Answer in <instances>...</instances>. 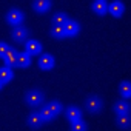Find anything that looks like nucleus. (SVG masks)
Here are the masks:
<instances>
[{"instance_id":"nucleus-1","label":"nucleus","mask_w":131,"mask_h":131,"mask_svg":"<svg viewBox=\"0 0 131 131\" xmlns=\"http://www.w3.org/2000/svg\"><path fill=\"white\" fill-rule=\"evenodd\" d=\"M25 100L29 106H39L45 102V96L42 91H39L37 88H32V90H28L26 94H25Z\"/></svg>"},{"instance_id":"nucleus-2","label":"nucleus","mask_w":131,"mask_h":131,"mask_svg":"<svg viewBox=\"0 0 131 131\" xmlns=\"http://www.w3.org/2000/svg\"><path fill=\"white\" fill-rule=\"evenodd\" d=\"M102 106H103V103H102V99H100L99 96H88V97L85 99V108H86V111L91 113V114L100 113Z\"/></svg>"},{"instance_id":"nucleus-3","label":"nucleus","mask_w":131,"mask_h":131,"mask_svg":"<svg viewBox=\"0 0 131 131\" xmlns=\"http://www.w3.org/2000/svg\"><path fill=\"white\" fill-rule=\"evenodd\" d=\"M23 19H25V14H23V11L19 9V8H11V9L6 13V22H8L9 25L17 26V25H20V23L23 22Z\"/></svg>"},{"instance_id":"nucleus-4","label":"nucleus","mask_w":131,"mask_h":131,"mask_svg":"<svg viewBox=\"0 0 131 131\" xmlns=\"http://www.w3.org/2000/svg\"><path fill=\"white\" fill-rule=\"evenodd\" d=\"M11 37H13V40L17 42V43L25 42L26 37H29V31H28L26 26L17 25V26H13V29H11Z\"/></svg>"},{"instance_id":"nucleus-5","label":"nucleus","mask_w":131,"mask_h":131,"mask_svg":"<svg viewBox=\"0 0 131 131\" xmlns=\"http://www.w3.org/2000/svg\"><path fill=\"white\" fill-rule=\"evenodd\" d=\"M42 49H43V48H42V43L37 42V40H34V39H29V40H26V43H25V52L29 54V56L40 54Z\"/></svg>"},{"instance_id":"nucleus-6","label":"nucleus","mask_w":131,"mask_h":131,"mask_svg":"<svg viewBox=\"0 0 131 131\" xmlns=\"http://www.w3.org/2000/svg\"><path fill=\"white\" fill-rule=\"evenodd\" d=\"M125 11V5L120 2V0H113V2L108 3V13L113 14L114 17H120Z\"/></svg>"},{"instance_id":"nucleus-7","label":"nucleus","mask_w":131,"mask_h":131,"mask_svg":"<svg viewBox=\"0 0 131 131\" xmlns=\"http://www.w3.org/2000/svg\"><path fill=\"white\" fill-rule=\"evenodd\" d=\"M63 29H65V37H74L77 32H79V29H80V26H79V23L76 22V20H73V19H68L67 20V23L63 25Z\"/></svg>"},{"instance_id":"nucleus-8","label":"nucleus","mask_w":131,"mask_h":131,"mask_svg":"<svg viewBox=\"0 0 131 131\" xmlns=\"http://www.w3.org/2000/svg\"><path fill=\"white\" fill-rule=\"evenodd\" d=\"M114 113L117 116H126V114H129V103H128V100L119 99L114 103Z\"/></svg>"},{"instance_id":"nucleus-9","label":"nucleus","mask_w":131,"mask_h":131,"mask_svg":"<svg viewBox=\"0 0 131 131\" xmlns=\"http://www.w3.org/2000/svg\"><path fill=\"white\" fill-rule=\"evenodd\" d=\"M54 57L51 56V54H48V52H45V54H42L40 56V59H39V67L42 68V70H51V68H54Z\"/></svg>"},{"instance_id":"nucleus-10","label":"nucleus","mask_w":131,"mask_h":131,"mask_svg":"<svg viewBox=\"0 0 131 131\" xmlns=\"http://www.w3.org/2000/svg\"><path fill=\"white\" fill-rule=\"evenodd\" d=\"M91 9L97 14V16H105L108 13V3L105 0H94L91 3Z\"/></svg>"},{"instance_id":"nucleus-11","label":"nucleus","mask_w":131,"mask_h":131,"mask_svg":"<svg viewBox=\"0 0 131 131\" xmlns=\"http://www.w3.org/2000/svg\"><path fill=\"white\" fill-rule=\"evenodd\" d=\"M65 117H67L70 122H76L82 119V111L77 106H68V110L65 111Z\"/></svg>"},{"instance_id":"nucleus-12","label":"nucleus","mask_w":131,"mask_h":131,"mask_svg":"<svg viewBox=\"0 0 131 131\" xmlns=\"http://www.w3.org/2000/svg\"><path fill=\"white\" fill-rule=\"evenodd\" d=\"M26 123H28L32 129H39V128L43 125V120L40 119L39 113H31V114L28 116V119H26Z\"/></svg>"},{"instance_id":"nucleus-13","label":"nucleus","mask_w":131,"mask_h":131,"mask_svg":"<svg viewBox=\"0 0 131 131\" xmlns=\"http://www.w3.org/2000/svg\"><path fill=\"white\" fill-rule=\"evenodd\" d=\"M49 6H51L49 0H36V2H32V9L37 11L39 14H43Z\"/></svg>"},{"instance_id":"nucleus-14","label":"nucleus","mask_w":131,"mask_h":131,"mask_svg":"<svg viewBox=\"0 0 131 131\" xmlns=\"http://www.w3.org/2000/svg\"><path fill=\"white\" fill-rule=\"evenodd\" d=\"M29 63H31V56L29 54H26L25 51H22V52L17 54V62H16L17 67L26 68V67H29Z\"/></svg>"},{"instance_id":"nucleus-15","label":"nucleus","mask_w":131,"mask_h":131,"mask_svg":"<svg viewBox=\"0 0 131 131\" xmlns=\"http://www.w3.org/2000/svg\"><path fill=\"white\" fill-rule=\"evenodd\" d=\"M119 94H120L125 100H128V99L131 97V83H129L128 80H123V82L119 85Z\"/></svg>"},{"instance_id":"nucleus-16","label":"nucleus","mask_w":131,"mask_h":131,"mask_svg":"<svg viewBox=\"0 0 131 131\" xmlns=\"http://www.w3.org/2000/svg\"><path fill=\"white\" fill-rule=\"evenodd\" d=\"M17 51L13 48L5 57H3V60H5V67H8V68H11V67H14V65H16V62H17Z\"/></svg>"},{"instance_id":"nucleus-17","label":"nucleus","mask_w":131,"mask_h":131,"mask_svg":"<svg viewBox=\"0 0 131 131\" xmlns=\"http://www.w3.org/2000/svg\"><path fill=\"white\" fill-rule=\"evenodd\" d=\"M116 123H117V126L122 128V129H129V128H131L129 114H126V116H117V117H116Z\"/></svg>"},{"instance_id":"nucleus-18","label":"nucleus","mask_w":131,"mask_h":131,"mask_svg":"<svg viewBox=\"0 0 131 131\" xmlns=\"http://www.w3.org/2000/svg\"><path fill=\"white\" fill-rule=\"evenodd\" d=\"M45 106L51 111V114H52L54 117H56V116H59V114L62 113V103H60V102H57V100H49Z\"/></svg>"},{"instance_id":"nucleus-19","label":"nucleus","mask_w":131,"mask_h":131,"mask_svg":"<svg viewBox=\"0 0 131 131\" xmlns=\"http://www.w3.org/2000/svg\"><path fill=\"white\" fill-rule=\"evenodd\" d=\"M67 20H68V16L65 14L63 11H57V13H54V16H52V25H60V26H63L65 23H67Z\"/></svg>"},{"instance_id":"nucleus-20","label":"nucleus","mask_w":131,"mask_h":131,"mask_svg":"<svg viewBox=\"0 0 131 131\" xmlns=\"http://www.w3.org/2000/svg\"><path fill=\"white\" fill-rule=\"evenodd\" d=\"M49 32H51V36H52L54 39H57V40L65 39V29H63V26H60V25H52L51 29H49Z\"/></svg>"},{"instance_id":"nucleus-21","label":"nucleus","mask_w":131,"mask_h":131,"mask_svg":"<svg viewBox=\"0 0 131 131\" xmlns=\"http://www.w3.org/2000/svg\"><path fill=\"white\" fill-rule=\"evenodd\" d=\"M13 77H14V74H13L11 68H8V67H2V68H0V80H2L3 83L9 82Z\"/></svg>"},{"instance_id":"nucleus-22","label":"nucleus","mask_w":131,"mask_h":131,"mask_svg":"<svg viewBox=\"0 0 131 131\" xmlns=\"http://www.w3.org/2000/svg\"><path fill=\"white\" fill-rule=\"evenodd\" d=\"M88 126L86 123L80 119V120H76V122H71V126H70V131H86Z\"/></svg>"},{"instance_id":"nucleus-23","label":"nucleus","mask_w":131,"mask_h":131,"mask_svg":"<svg viewBox=\"0 0 131 131\" xmlns=\"http://www.w3.org/2000/svg\"><path fill=\"white\" fill-rule=\"evenodd\" d=\"M39 116H40V119L43 120V123H45V122H51V120L54 119V116L51 114V111H49L46 106H43V108L39 111Z\"/></svg>"},{"instance_id":"nucleus-24","label":"nucleus","mask_w":131,"mask_h":131,"mask_svg":"<svg viewBox=\"0 0 131 131\" xmlns=\"http://www.w3.org/2000/svg\"><path fill=\"white\" fill-rule=\"evenodd\" d=\"M11 49H13V46H9L6 42H0V57H5Z\"/></svg>"},{"instance_id":"nucleus-25","label":"nucleus","mask_w":131,"mask_h":131,"mask_svg":"<svg viewBox=\"0 0 131 131\" xmlns=\"http://www.w3.org/2000/svg\"><path fill=\"white\" fill-rule=\"evenodd\" d=\"M3 85H5V83H3L2 80H0V90H2V88H3Z\"/></svg>"}]
</instances>
